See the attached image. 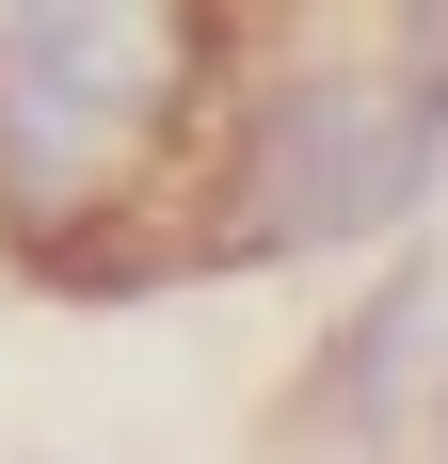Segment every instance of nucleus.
Wrapping results in <instances>:
<instances>
[{
	"instance_id": "obj_3",
	"label": "nucleus",
	"mask_w": 448,
	"mask_h": 464,
	"mask_svg": "<svg viewBox=\"0 0 448 464\" xmlns=\"http://www.w3.org/2000/svg\"><path fill=\"white\" fill-rule=\"evenodd\" d=\"M433 336H448V288H433V273H385L353 321H336V353L305 369V432L385 449V432L416 417V384H433Z\"/></svg>"
},
{
	"instance_id": "obj_4",
	"label": "nucleus",
	"mask_w": 448,
	"mask_h": 464,
	"mask_svg": "<svg viewBox=\"0 0 448 464\" xmlns=\"http://www.w3.org/2000/svg\"><path fill=\"white\" fill-rule=\"evenodd\" d=\"M385 48H401L416 81H448V0H385Z\"/></svg>"
},
{
	"instance_id": "obj_1",
	"label": "nucleus",
	"mask_w": 448,
	"mask_h": 464,
	"mask_svg": "<svg viewBox=\"0 0 448 464\" xmlns=\"http://www.w3.org/2000/svg\"><path fill=\"white\" fill-rule=\"evenodd\" d=\"M224 129V0H0V240L48 288H161L144 208Z\"/></svg>"
},
{
	"instance_id": "obj_5",
	"label": "nucleus",
	"mask_w": 448,
	"mask_h": 464,
	"mask_svg": "<svg viewBox=\"0 0 448 464\" xmlns=\"http://www.w3.org/2000/svg\"><path fill=\"white\" fill-rule=\"evenodd\" d=\"M433 401H448V384H433Z\"/></svg>"
},
{
	"instance_id": "obj_2",
	"label": "nucleus",
	"mask_w": 448,
	"mask_h": 464,
	"mask_svg": "<svg viewBox=\"0 0 448 464\" xmlns=\"http://www.w3.org/2000/svg\"><path fill=\"white\" fill-rule=\"evenodd\" d=\"M448 177V81L401 48H288L272 81L224 96L209 160H192V256H353L416 225Z\"/></svg>"
}]
</instances>
